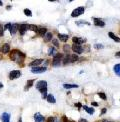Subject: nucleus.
<instances>
[{"label": "nucleus", "mask_w": 120, "mask_h": 122, "mask_svg": "<svg viewBox=\"0 0 120 122\" xmlns=\"http://www.w3.org/2000/svg\"><path fill=\"white\" fill-rule=\"evenodd\" d=\"M0 51H1L3 54H7L10 51V45L8 43L3 44V46L1 47V49H0Z\"/></svg>", "instance_id": "nucleus-10"}, {"label": "nucleus", "mask_w": 120, "mask_h": 122, "mask_svg": "<svg viewBox=\"0 0 120 122\" xmlns=\"http://www.w3.org/2000/svg\"><path fill=\"white\" fill-rule=\"evenodd\" d=\"M103 122H111V121H103Z\"/></svg>", "instance_id": "nucleus-45"}, {"label": "nucleus", "mask_w": 120, "mask_h": 122, "mask_svg": "<svg viewBox=\"0 0 120 122\" xmlns=\"http://www.w3.org/2000/svg\"><path fill=\"white\" fill-rule=\"evenodd\" d=\"M47 122H55V118L54 117H49L47 119Z\"/></svg>", "instance_id": "nucleus-35"}, {"label": "nucleus", "mask_w": 120, "mask_h": 122, "mask_svg": "<svg viewBox=\"0 0 120 122\" xmlns=\"http://www.w3.org/2000/svg\"><path fill=\"white\" fill-rule=\"evenodd\" d=\"M18 122H22V118H21V117H20V118H19V120H18Z\"/></svg>", "instance_id": "nucleus-43"}, {"label": "nucleus", "mask_w": 120, "mask_h": 122, "mask_svg": "<svg viewBox=\"0 0 120 122\" xmlns=\"http://www.w3.org/2000/svg\"><path fill=\"white\" fill-rule=\"evenodd\" d=\"M28 30H31V31L37 32L38 31V27L36 26V25H34V24H30V25H28Z\"/></svg>", "instance_id": "nucleus-22"}, {"label": "nucleus", "mask_w": 120, "mask_h": 122, "mask_svg": "<svg viewBox=\"0 0 120 122\" xmlns=\"http://www.w3.org/2000/svg\"><path fill=\"white\" fill-rule=\"evenodd\" d=\"M69 62H71V61H70V55L69 54H67L66 56H65L64 58H63V64L64 65H66L67 63H69Z\"/></svg>", "instance_id": "nucleus-24"}, {"label": "nucleus", "mask_w": 120, "mask_h": 122, "mask_svg": "<svg viewBox=\"0 0 120 122\" xmlns=\"http://www.w3.org/2000/svg\"><path fill=\"white\" fill-rule=\"evenodd\" d=\"M93 21H94V25H95V26H97V27H101V28H103V27L105 26V22L102 21V20L98 19V18L93 17Z\"/></svg>", "instance_id": "nucleus-6"}, {"label": "nucleus", "mask_w": 120, "mask_h": 122, "mask_svg": "<svg viewBox=\"0 0 120 122\" xmlns=\"http://www.w3.org/2000/svg\"><path fill=\"white\" fill-rule=\"evenodd\" d=\"M104 46H103V45L102 44H95L94 45V48L95 49H102Z\"/></svg>", "instance_id": "nucleus-31"}, {"label": "nucleus", "mask_w": 120, "mask_h": 122, "mask_svg": "<svg viewBox=\"0 0 120 122\" xmlns=\"http://www.w3.org/2000/svg\"><path fill=\"white\" fill-rule=\"evenodd\" d=\"M24 14L26 15V16H32V12L30 11L29 9H24Z\"/></svg>", "instance_id": "nucleus-28"}, {"label": "nucleus", "mask_w": 120, "mask_h": 122, "mask_svg": "<svg viewBox=\"0 0 120 122\" xmlns=\"http://www.w3.org/2000/svg\"><path fill=\"white\" fill-rule=\"evenodd\" d=\"M1 121L2 122H10V114L9 113H2L1 115Z\"/></svg>", "instance_id": "nucleus-13"}, {"label": "nucleus", "mask_w": 120, "mask_h": 122, "mask_svg": "<svg viewBox=\"0 0 120 122\" xmlns=\"http://www.w3.org/2000/svg\"><path fill=\"white\" fill-rule=\"evenodd\" d=\"M92 105L93 106H98V103L97 102H92Z\"/></svg>", "instance_id": "nucleus-40"}, {"label": "nucleus", "mask_w": 120, "mask_h": 122, "mask_svg": "<svg viewBox=\"0 0 120 122\" xmlns=\"http://www.w3.org/2000/svg\"><path fill=\"white\" fill-rule=\"evenodd\" d=\"M42 62H43V59H35V60L32 61V62L29 63V66H31L32 68L33 67H38Z\"/></svg>", "instance_id": "nucleus-7"}, {"label": "nucleus", "mask_w": 120, "mask_h": 122, "mask_svg": "<svg viewBox=\"0 0 120 122\" xmlns=\"http://www.w3.org/2000/svg\"><path fill=\"white\" fill-rule=\"evenodd\" d=\"M62 60H63V54H61V53L55 54L53 61H52V65L55 66V67H58V66H60V64H61Z\"/></svg>", "instance_id": "nucleus-1"}, {"label": "nucleus", "mask_w": 120, "mask_h": 122, "mask_svg": "<svg viewBox=\"0 0 120 122\" xmlns=\"http://www.w3.org/2000/svg\"><path fill=\"white\" fill-rule=\"evenodd\" d=\"M78 56H77V54H73V55H70V61L71 62H75V61H77L78 60Z\"/></svg>", "instance_id": "nucleus-26"}, {"label": "nucleus", "mask_w": 120, "mask_h": 122, "mask_svg": "<svg viewBox=\"0 0 120 122\" xmlns=\"http://www.w3.org/2000/svg\"><path fill=\"white\" fill-rule=\"evenodd\" d=\"M63 87L65 89H72V88H77L78 85L77 84H64Z\"/></svg>", "instance_id": "nucleus-18"}, {"label": "nucleus", "mask_w": 120, "mask_h": 122, "mask_svg": "<svg viewBox=\"0 0 120 122\" xmlns=\"http://www.w3.org/2000/svg\"><path fill=\"white\" fill-rule=\"evenodd\" d=\"M34 119H35V122H44L45 121V118L40 113L34 114Z\"/></svg>", "instance_id": "nucleus-12"}, {"label": "nucleus", "mask_w": 120, "mask_h": 122, "mask_svg": "<svg viewBox=\"0 0 120 122\" xmlns=\"http://www.w3.org/2000/svg\"><path fill=\"white\" fill-rule=\"evenodd\" d=\"M108 35H109V37L110 38H112L114 41H116V42H120V38L119 37H117L116 35H114V33H112V32H109L108 33Z\"/></svg>", "instance_id": "nucleus-19"}, {"label": "nucleus", "mask_w": 120, "mask_h": 122, "mask_svg": "<svg viewBox=\"0 0 120 122\" xmlns=\"http://www.w3.org/2000/svg\"><path fill=\"white\" fill-rule=\"evenodd\" d=\"M75 106H77L78 108H80V107H81V104H80V103H77V104H75Z\"/></svg>", "instance_id": "nucleus-39"}, {"label": "nucleus", "mask_w": 120, "mask_h": 122, "mask_svg": "<svg viewBox=\"0 0 120 122\" xmlns=\"http://www.w3.org/2000/svg\"><path fill=\"white\" fill-rule=\"evenodd\" d=\"M52 37H53V34L51 32H47L45 34V40L46 41H50V40H52Z\"/></svg>", "instance_id": "nucleus-23"}, {"label": "nucleus", "mask_w": 120, "mask_h": 122, "mask_svg": "<svg viewBox=\"0 0 120 122\" xmlns=\"http://www.w3.org/2000/svg\"><path fill=\"white\" fill-rule=\"evenodd\" d=\"M33 82H34V80H28L26 86H25V90H28L30 87H31V86L33 85Z\"/></svg>", "instance_id": "nucleus-25"}, {"label": "nucleus", "mask_w": 120, "mask_h": 122, "mask_svg": "<svg viewBox=\"0 0 120 122\" xmlns=\"http://www.w3.org/2000/svg\"><path fill=\"white\" fill-rule=\"evenodd\" d=\"M42 98L43 99H46L47 98V91H46V92H43L42 93Z\"/></svg>", "instance_id": "nucleus-36"}, {"label": "nucleus", "mask_w": 120, "mask_h": 122, "mask_svg": "<svg viewBox=\"0 0 120 122\" xmlns=\"http://www.w3.org/2000/svg\"><path fill=\"white\" fill-rule=\"evenodd\" d=\"M70 48H71V47H70L69 45H67V44H65L64 46H63V49H64V51H65V52H68L69 50H70Z\"/></svg>", "instance_id": "nucleus-30"}, {"label": "nucleus", "mask_w": 120, "mask_h": 122, "mask_svg": "<svg viewBox=\"0 0 120 122\" xmlns=\"http://www.w3.org/2000/svg\"><path fill=\"white\" fill-rule=\"evenodd\" d=\"M113 70H114L115 74H116L117 76H119V77H120V63H118V64H116V65H114Z\"/></svg>", "instance_id": "nucleus-16"}, {"label": "nucleus", "mask_w": 120, "mask_h": 122, "mask_svg": "<svg viewBox=\"0 0 120 122\" xmlns=\"http://www.w3.org/2000/svg\"><path fill=\"white\" fill-rule=\"evenodd\" d=\"M46 100L48 101L49 103H55V102H56V100H55L54 96H53L52 94H48V95H47V98H46Z\"/></svg>", "instance_id": "nucleus-17"}, {"label": "nucleus", "mask_w": 120, "mask_h": 122, "mask_svg": "<svg viewBox=\"0 0 120 122\" xmlns=\"http://www.w3.org/2000/svg\"><path fill=\"white\" fill-rule=\"evenodd\" d=\"M72 50L75 52V53H77V54H81L83 52V48L80 46V45H73L72 46Z\"/></svg>", "instance_id": "nucleus-11"}, {"label": "nucleus", "mask_w": 120, "mask_h": 122, "mask_svg": "<svg viewBox=\"0 0 120 122\" xmlns=\"http://www.w3.org/2000/svg\"><path fill=\"white\" fill-rule=\"evenodd\" d=\"M101 113H102V114L106 113V109H105V108H103V109H102V111H101Z\"/></svg>", "instance_id": "nucleus-38"}, {"label": "nucleus", "mask_w": 120, "mask_h": 122, "mask_svg": "<svg viewBox=\"0 0 120 122\" xmlns=\"http://www.w3.org/2000/svg\"><path fill=\"white\" fill-rule=\"evenodd\" d=\"M82 107H83V109H84L85 111H87L89 114H93V113H94V109H93V108H90V107H88V106H86V105L82 106Z\"/></svg>", "instance_id": "nucleus-21"}, {"label": "nucleus", "mask_w": 120, "mask_h": 122, "mask_svg": "<svg viewBox=\"0 0 120 122\" xmlns=\"http://www.w3.org/2000/svg\"><path fill=\"white\" fill-rule=\"evenodd\" d=\"M38 34L39 35H41V36H43V35H45L47 33V29L46 28H44V27H42V28H38Z\"/></svg>", "instance_id": "nucleus-20"}, {"label": "nucleus", "mask_w": 120, "mask_h": 122, "mask_svg": "<svg viewBox=\"0 0 120 122\" xmlns=\"http://www.w3.org/2000/svg\"><path fill=\"white\" fill-rule=\"evenodd\" d=\"M2 87H3V85H2V83H1V82H0V89H1Z\"/></svg>", "instance_id": "nucleus-42"}, {"label": "nucleus", "mask_w": 120, "mask_h": 122, "mask_svg": "<svg viewBox=\"0 0 120 122\" xmlns=\"http://www.w3.org/2000/svg\"><path fill=\"white\" fill-rule=\"evenodd\" d=\"M21 71L20 70H12L11 72L9 73V79L10 80H13V79H16V78H19L21 77Z\"/></svg>", "instance_id": "nucleus-4"}, {"label": "nucleus", "mask_w": 120, "mask_h": 122, "mask_svg": "<svg viewBox=\"0 0 120 122\" xmlns=\"http://www.w3.org/2000/svg\"><path fill=\"white\" fill-rule=\"evenodd\" d=\"M79 122H88V121H87L86 119H80V120H79Z\"/></svg>", "instance_id": "nucleus-37"}, {"label": "nucleus", "mask_w": 120, "mask_h": 122, "mask_svg": "<svg viewBox=\"0 0 120 122\" xmlns=\"http://www.w3.org/2000/svg\"><path fill=\"white\" fill-rule=\"evenodd\" d=\"M10 26H11V24H10V23H7L6 25H5V26L3 27V29H4V31H5V30H6V29H9V27Z\"/></svg>", "instance_id": "nucleus-34"}, {"label": "nucleus", "mask_w": 120, "mask_h": 122, "mask_svg": "<svg viewBox=\"0 0 120 122\" xmlns=\"http://www.w3.org/2000/svg\"><path fill=\"white\" fill-rule=\"evenodd\" d=\"M36 88H37L41 93L46 92V91H47V82H46L45 80L39 81V82H37V84H36Z\"/></svg>", "instance_id": "nucleus-2"}, {"label": "nucleus", "mask_w": 120, "mask_h": 122, "mask_svg": "<svg viewBox=\"0 0 120 122\" xmlns=\"http://www.w3.org/2000/svg\"><path fill=\"white\" fill-rule=\"evenodd\" d=\"M3 33H4V29H3V26L0 25V37L3 36Z\"/></svg>", "instance_id": "nucleus-33"}, {"label": "nucleus", "mask_w": 120, "mask_h": 122, "mask_svg": "<svg viewBox=\"0 0 120 122\" xmlns=\"http://www.w3.org/2000/svg\"><path fill=\"white\" fill-rule=\"evenodd\" d=\"M72 41L74 42L75 45H81L82 43H84V40L82 38H78V37H73Z\"/></svg>", "instance_id": "nucleus-14"}, {"label": "nucleus", "mask_w": 120, "mask_h": 122, "mask_svg": "<svg viewBox=\"0 0 120 122\" xmlns=\"http://www.w3.org/2000/svg\"><path fill=\"white\" fill-rule=\"evenodd\" d=\"M98 96H99V97L101 98V99H103V100H106V99H107V98H106V95H105L104 93H102V92H99V93H98Z\"/></svg>", "instance_id": "nucleus-29"}, {"label": "nucleus", "mask_w": 120, "mask_h": 122, "mask_svg": "<svg viewBox=\"0 0 120 122\" xmlns=\"http://www.w3.org/2000/svg\"><path fill=\"white\" fill-rule=\"evenodd\" d=\"M3 5V3H2V1H0V6H2Z\"/></svg>", "instance_id": "nucleus-44"}, {"label": "nucleus", "mask_w": 120, "mask_h": 122, "mask_svg": "<svg viewBox=\"0 0 120 122\" xmlns=\"http://www.w3.org/2000/svg\"><path fill=\"white\" fill-rule=\"evenodd\" d=\"M58 38L61 40L62 42H66L69 38V35L68 34H58Z\"/></svg>", "instance_id": "nucleus-15"}, {"label": "nucleus", "mask_w": 120, "mask_h": 122, "mask_svg": "<svg viewBox=\"0 0 120 122\" xmlns=\"http://www.w3.org/2000/svg\"><path fill=\"white\" fill-rule=\"evenodd\" d=\"M115 55H116L117 57H120V51L119 52H116V54H115Z\"/></svg>", "instance_id": "nucleus-41"}, {"label": "nucleus", "mask_w": 120, "mask_h": 122, "mask_svg": "<svg viewBox=\"0 0 120 122\" xmlns=\"http://www.w3.org/2000/svg\"><path fill=\"white\" fill-rule=\"evenodd\" d=\"M52 43L54 44L55 47H58V46H59V43H58V40H57V39H53V40H52Z\"/></svg>", "instance_id": "nucleus-32"}, {"label": "nucleus", "mask_w": 120, "mask_h": 122, "mask_svg": "<svg viewBox=\"0 0 120 122\" xmlns=\"http://www.w3.org/2000/svg\"><path fill=\"white\" fill-rule=\"evenodd\" d=\"M46 67H33V68H31V72L32 73H42V72H44V71H46Z\"/></svg>", "instance_id": "nucleus-8"}, {"label": "nucleus", "mask_w": 120, "mask_h": 122, "mask_svg": "<svg viewBox=\"0 0 120 122\" xmlns=\"http://www.w3.org/2000/svg\"><path fill=\"white\" fill-rule=\"evenodd\" d=\"M17 30H18V24H16V23L11 24V26L9 27V31H10V34L11 35H14L17 32Z\"/></svg>", "instance_id": "nucleus-9"}, {"label": "nucleus", "mask_w": 120, "mask_h": 122, "mask_svg": "<svg viewBox=\"0 0 120 122\" xmlns=\"http://www.w3.org/2000/svg\"><path fill=\"white\" fill-rule=\"evenodd\" d=\"M18 30L20 32V35H24L25 32L28 30V25L27 24H21V25H18Z\"/></svg>", "instance_id": "nucleus-5"}, {"label": "nucleus", "mask_w": 120, "mask_h": 122, "mask_svg": "<svg viewBox=\"0 0 120 122\" xmlns=\"http://www.w3.org/2000/svg\"><path fill=\"white\" fill-rule=\"evenodd\" d=\"M55 52H56V50H55V48L53 47H50L49 48V51H48V55H54Z\"/></svg>", "instance_id": "nucleus-27"}, {"label": "nucleus", "mask_w": 120, "mask_h": 122, "mask_svg": "<svg viewBox=\"0 0 120 122\" xmlns=\"http://www.w3.org/2000/svg\"><path fill=\"white\" fill-rule=\"evenodd\" d=\"M85 12V7H77L76 9H74L72 13H71V16L72 17H78L80 15H82Z\"/></svg>", "instance_id": "nucleus-3"}]
</instances>
